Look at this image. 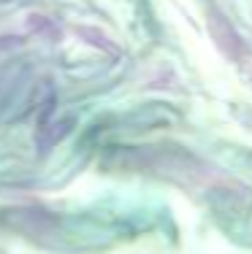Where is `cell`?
Here are the masks:
<instances>
[{"instance_id": "1", "label": "cell", "mask_w": 252, "mask_h": 254, "mask_svg": "<svg viewBox=\"0 0 252 254\" xmlns=\"http://www.w3.org/2000/svg\"><path fill=\"white\" fill-rule=\"evenodd\" d=\"M206 27H209V33H212V38L217 41V46L223 49L228 57H233V60H239L244 54V41H242V35L236 33V27L231 25V22L225 19L220 11H209V19H206Z\"/></svg>"}]
</instances>
